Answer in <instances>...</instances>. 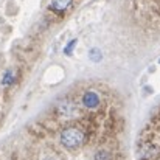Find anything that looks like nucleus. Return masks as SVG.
Masks as SVG:
<instances>
[{"label": "nucleus", "instance_id": "nucleus-8", "mask_svg": "<svg viewBox=\"0 0 160 160\" xmlns=\"http://www.w3.org/2000/svg\"><path fill=\"white\" fill-rule=\"evenodd\" d=\"M75 45H76V39L70 41V42L67 44V47L64 48V53H65V54H72V52H73V48H75Z\"/></svg>", "mask_w": 160, "mask_h": 160}, {"label": "nucleus", "instance_id": "nucleus-5", "mask_svg": "<svg viewBox=\"0 0 160 160\" xmlns=\"http://www.w3.org/2000/svg\"><path fill=\"white\" fill-rule=\"evenodd\" d=\"M14 81H16V73H14L12 70H6V72L3 73V76H2V84H3L5 87H8V86L14 84Z\"/></svg>", "mask_w": 160, "mask_h": 160}, {"label": "nucleus", "instance_id": "nucleus-4", "mask_svg": "<svg viewBox=\"0 0 160 160\" xmlns=\"http://www.w3.org/2000/svg\"><path fill=\"white\" fill-rule=\"evenodd\" d=\"M73 0H52L50 2V9L56 14H64L70 6H72Z\"/></svg>", "mask_w": 160, "mask_h": 160}, {"label": "nucleus", "instance_id": "nucleus-6", "mask_svg": "<svg viewBox=\"0 0 160 160\" xmlns=\"http://www.w3.org/2000/svg\"><path fill=\"white\" fill-rule=\"evenodd\" d=\"M101 58H103V54H101V50H100V48H92V50L89 52V59L93 61V62H100Z\"/></svg>", "mask_w": 160, "mask_h": 160}, {"label": "nucleus", "instance_id": "nucleus-3", "mask_svg": "<svg viewBox=\"0 0 160 160\" xmlns=\"http://www.w3.org/2000/svg\"><path fill=\"white\" fill-rule=\"evenodd\" d=\"M100 103H101V98L93 90H89V92H86L82 95V106L86 107V109L93 110V109H97V107L100 106Z\"/></svg>", "mask_w": 160, "mask_h": 160}, {"label": "nucleus", "instance_id": "nucleus-1", "mask_svg": "<svg viewBox=\"0 0 160 160\" xmlns=\"http://www.w3.org/2000/svg\"><path fill=\"white\" fill-rule=\"evenodd\" d=\"M86 142V134L82 129L76 128V126H68L65 129H62L61 135H59V143L68 149V151H75L79 149Z\"/></svg>", "mask_w": 160, "mask_h": 160}, {"label": "nucleus", "instance_id": "nucleus-7", "mask_svg": "<svg viewBox=\"0 0 160 160\" xmlns=\"http://www.w3.org/2000/svg\"><path fill=\"white\" fill-rule=\"evenodd\" d=\"M95 160H110V154L107 151H98L95 154Z\"/></svg>", "mask_w": 160, "mask_h": 160}, {"label": "nucleus", "instance_id": "nucleus-9", "mask_svg": "<svg viewBox=\"0 0 160 160\" xmlns=\"http://www.w3.org/2000/svg\"><path fill=\"white\" fill-rule=\"evenodd\" d=\"M42 160H58L56 157H52V156H47V157H44Z\"/></svg>", "mask_w": 160, "mask_h": 160}, {"label": "nucleus", "instance_id": "nucleus-10", "mask_svg": "<svg viewBox=\"0 0 160 160\" xmlns=\"http://www.w3.org/2000/svg\"><path fill=\"white\" fill-rule=\"evenodd\" d=\"M159 64H160V59H159Z\"/></svg>", "mask_w": 160, "mask_h": 160}, {"label": "nucleus", "instance_id": "nucleus-2", "mask_svg": "<svg viewBox=\"0 0 160 160\" xmlns=\"http://www.w3.org/2000/svg\"><path fill=\"white\" fill-rule=\"evenodd\" d=\"M56 113L59 115V118L70 121V120H75L79 115V109L72 101H62L59 106L56 107Z\"/></svg>", "mask_w": 160, "mask_h": 160}]
</instances>
